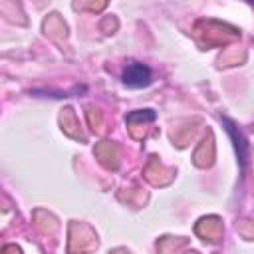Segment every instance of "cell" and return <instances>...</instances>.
<instances>
[{"label": "cell", "mask_w": 254, "mask_h": 254, "mask_svg": "<svg viewBox=\"0 0 254 254\" xmlns=\"http://www.w3.org/2000/svg\"><path fill=\"white\" fill-rule=\"evenodd\" d=\"M121 81L123 85L127 87H133V89H139V87H147L151 81H153V71L149 65L145 64H129L125 69H123V75H121Z\"/></svg>", "instance_id": "1"}, {"label": "cell", "mask_w": 254, "mask_h": 254, "mask_svg": "<svg viewBox=\"0 0 254 254\" xmlns=\"http://www.w3.org/2000/svg\"><path fill=\"white\" fill-rule=\"evenodd\" d=\"M222 125H224V129H226V133L230 135L232 145H234V151H236V157H238V161H240V167L244 169L246 159H248V143H246L242 131H240L228 117H222Z\"/></svg>", "instance_id": "2"}, {"label": "cell", "mask_w": 254, "mask_h": 254, "mask_svg": "<svg viewBox=\"0 0 254 254\" xmlns=\"http://www.w3.org/2000/svg\"><path fill=\"white\" fill-rule=\"evenodd\" d=\"M135 119H139V121H153V119H155V111H153V109H141V111H133V113L127 117L129 123L135 121Z\"/></svg>", "instance_id": "3"}]
</instances>
